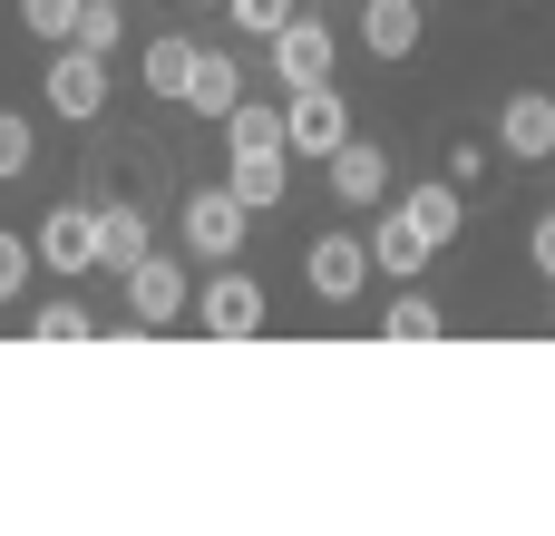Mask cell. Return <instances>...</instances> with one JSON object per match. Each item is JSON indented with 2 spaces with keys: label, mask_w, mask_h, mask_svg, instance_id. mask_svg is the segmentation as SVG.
<instances>
[{
  "label": "cell",
  "mask_w": 555,
  "mask_h": 536,
  "mask_svg": "<svg viewBox=\"0 0 555 536\" xmlns=\"http://www.w3.org/2000/svg\"><path fill=\"white\" fill-rule=\"evenodd\" d=\"M39 98H49L59 117H98V107H107V59H98V49H78V39H59V49H49Z\"/></svg>",
  "instance_id": "1"
},
{
  "label": "cell",
  "mask_w": 555,
  "mask_h": 536,
  "mask_svg": "<svg viewBox=\"0 0 555 536\" xmlns=\"http://www.w3.org/2000/svg\"><path fill=\"white\" fill-rule=\"evenodd\" d=\"M244 225H254V205H244L234 186H195V195H185V244H195L205 264L244 254Z\"/></svg>",
  "instance_id": "2"
},
{
  "label": "cell",
  "mask_w": 555,
  "mask_h": 536,
  "mask_svg": "<svg viewBox=\"0 0 555 536\" xmlns=\"http://www.w3.org/2000/svg\"><path fill=\"white\" fill-rule=\"evenodd\" d=\"M283 137H293V156H332V146L351 137L341 88H332V78H322V88H293V98H283Z\"/></svg>",
  "instance_id": "3"
},
{
  "label": "cell",
  "mask_w": 555,
  "mask_h": 536,
  "mask_svg": "<svg viewBox=\"0 0 555 536\" xmlns=\"http://www.w3.org/2000/svg\"><path fill=\"white\" fill-rule=\"evenodd\" d=\"M332 59H341V39H332L322 20H302V10H293V20L273 29V78H283V88H322V78H332Z\"/></svg>",
  "instance_id": "4"
},
{
  "label": "cell",
  "mask_w": 555,
  "mask_h": 536,
  "mask_svg": "<svg viewBox=\"0 0 555 536\" xmlns=\"http://www.w3.org/2000/svg\"><path fill=\"white\" fill-rule=\"evenodd\" d=\"M195 322H205L215 342H254V332H263V283H254V273H215L205 303H195Z\"/></svg>",
  "instance_id": "5"
},
{
  "label": "cell",
  "mask_w": 555,
  "mask_h": 536,
  "mask_svg": "<svg viewBox=\"0 0 555 536\" xmlns=\"http://www.w3.org/2000/svg\"><path fill=\"white\" fill-rule=\"evenodd\" d=\"M29 244H39V264H59V273H88V264H98V205H49Z\"/></svg>",
  "instance_id": "6"
},
{
  "label": "cell",
  "mask_w": 555,
  "mask_h": 536,
  "mask_svg": "<svg viewBox=\"0 0 555 536\" xmlns=\"http://www.w3.org/2000/svg\"><path fill=\"white\" fill-rule=\"evenodd\" d=\"M498 146H507L517 166L555 156V98H546V88H517V98L498 107Z\"/></svg>",
  "instance_id": "7"
},
{
  "label": "cell",
  "mask_w": 555,
  "mask_h": 536,
  "mask_svg": "<svg viewBox=\"0 0 555 536\" xmlns=\"http://www.w3.org/2000/svg\"><path fill=\"white\" fill-rule=\"evenodd\" d=\"M302 283H312L322 303H351V293L371 283V244H361V234H322L312 264H302Z\"/></svg>",
  "instance_id": "8"
},
{
  "label": "cell",
  "mask_w": 555,
  "mask_h": 536,
  "mask_svg": "<svg viewBox=\"0 0 555 536\" xmlns=\"http://www.w3.org/2000/svg\"><path fill=\"white\" fill-rule=\"evenodd\" d=\"M127 312H137V322H176V312H185V264H166V254L127 264Z\"/></svg>",
  "instance_id": "9"
},
{
  "label": "cell",
  "mask_w": 555,
  "mask_h": 536,
  "mask_svg": "<svg viewBox=\"0 0 555 536\" xmlns=\"http://www.w3.org/2000/svg\"><path fill=\"white\" fill-rule=\"evenodd\" d=\"M322 166H332V195H341V205H371V195L390 186V156H380L371 137H341V146H332Z\"/></svg>",
  "instance_id": "10"
},
{
  "label": "cell",
  "mask_w": 555,
  "mask_h": 536,
  "mask_svg": "<svg viewBox=\"0 0 555 536\" xmlns=\"http://www.w3.org/2000/svg\"><path fill=\"white\" fill-rule=\"evenodd\" d=\"M283 156H293V146H244V156L224 166V186H234L254 215H273V205H283V186H293V166H283Z\"/></svg>",
  "instance_id": "11"
},
{
  "label": "cell",
  "mask_w": 555,
  "mask_h": 536,
  "mask_svg": "<svg viewBox=\"0 0 555 536\" xmlns=\"http://www.w3.org/2000/svg\"><path fill=\"white\" fill-rule=\"evenodd\" d=\"M185 107H195V117H234V107H244V68H234L224 49H195V78H185Z\"/></svg>",
  "instance_id": "12"
},
{
  "label": "cell",
  "mask_w": 555,
  "mask_h": 536,
  "mask_svg": "<svg viewBox=\"0 0 555 536\" xmlns=\"http://www.w3.org/2000/svg\"><path fill=\"white\" fill-rule=\"evenodd\" d=\"M429 254H439V244L420 234V215H410V205L371 234V264H380V273H400V283H410V273H429Z\"/></svg>",
  "instance_id": "13"
},
{
  "label": "cell",
  "mask_w": 555,
  "mask_h": 536,
  "mask_svg": "<svg viewBox=\"0 0 555 536\" xmlns=\"http://www.w3.org/2000/svg\"><path fill=\"white\" fill-rule=\"evenodd\" d=\"M361 39H371V59H410L420 49V0H371L361 10Z\"/></svg>",
  "instance_id": "14"
},
{
  "label": "cell",
  "mask_w": 555,
  "mask_h": 536,
  "mask_svg": "<svg viewBox=\"0 0 555 536\" xmlns=\"http://www.w3.org/2000/svg\"><path fill=\"white\" fill-rule=\"evenodd\" d=\"M410 215H420V234H429V244L449 254V244H459V225H468V195H459V186L439 176V186H420V195H410Z\"/></svg>",
  "instance_id": "15"
},
{
  "label": "cell",
  "mask_w": 555,
  "mask_h": 536,
  "mask_svg": "<svg viewBox=\"0 0 555 536\" xmlns=\"http://www.w3.org/2000/svg\"><path fill=\"white\" fill-rule=\"evenodd\" d=\"M98 264H146V215L137 205H98Z\"/></svg>",
  "instance_id": "16"
},
{
  "label": "cell",
  "mask_w": 555,
  "mask_h": 536,
  "mask_svg": "<svg viewBox=\"0 0 555 536\" xmlns=\"http://www.w3.org/2000/svg\"><path fill=\"white\" fill-rule=\"evenodd\" d=\"M185 78H195V39H146V88L185 98Z\"/></svg>",
  "instance_id": "17"
},
{
  "label": "cell",
  "mask_w": 555,
  "mask_h": 536,
  "mask_svg": "<svg viewBox=\"0 0 555 536\" xmlns=\"http://www.w3.org/2000/svg\"><path fill=\"white\" fill-rule=\"evenodd\" d=\"M380 332H390V342H439V332H449V312H439L429 293H400V303L380 312Z\"/></svg>",
  "instance_id": "18"
},
{
  "label": "cell",
  "mask_w": 555,
  "mask_h": 536,
  "mask_svg": "<svg viewBox=\"0 0 555 536\" xmlns=\"http://www.w3.org/2000/svg\"><path fill=\"white\" fill-rule=\"evenodd\" d=\"M224 137H234V156H244V146H293V137H283V107H263V98H244V107L224 117Z\"/></svg>",
  "instance_id": "19"
},
{
  "label": "cell",
  "mask_w": 555,
  "mask_h": 536,
  "mask_svg": "<svg viewBox=\"0 0 555 536\" xmlns=\"http://www.w3.org/2000/svg\"><path fill=\"white\" fill-rule=\"evenodd\" d=\"M68 39H78V49H98V59H107V49H117V39H127V10H117V0H88V10H78V29H68Z\"/></svg>",
  "instance_id": "20"
},
{
  "label": "cell",
  "mask_w": 555,
  "mask_h": 536,
  "mask_svg": "<svg viewBox=\"0 0 555 536\" xmlns=\"http://www.w3.org/2000/svg\"><path fill=\"white\" fill-rule=\"evenodd\" d=\"M29 342H98V312H78V303H49V312L29 322Z\"/></svg>",
  "instance_id": "21"
},
{
  "label": "cell",
  "mask_w": 555,
  "mask_h": 536,
  "mask_svg": "<svg viewBox=\"0 0 555 536\" xmlns=\"http://www.w3.org/2000/svg\"><path fill=\"white\" fill-rule=\"evenodd\" d=\"M78 10H88V0H20V20H29V29L49 39V49H59L68 29H78Z\"/></svg>",
  "instance_id": "22"
},
{
  "label": "cell",
  "mask_w": 555,
  "mask_h": 536,
  "mask_svg": "<svg viewBox=\"0 0 555 536\" xmlns=\"http://www.w3.org/2000/svg\"><path fill=\"white\" fill-rule=\"evenodd\" d=\"M29 146H39V137H29V117H10V107H0V186H10V176H29Z\"/></svg>",
  "instance_id": "23"
},
{
  "label": "cell",
  "mask_w": 555,
  "mask_h": 536,
  "mask_svg": "<svg viewBox=\"0 0 555 536\" xmlns=\"http://www.w3.org/2000/svg\"><path fill=\"white\" fill-rule=\"evenodd\" d=\"M224 10H234V29H254V39H273V29H283V20H293L302 0H224Z\"/></svg>",
  "instance_id": "24"
},
{
  "label": "cell",
  "mask_w": 555,
  "mask_h": 536,
  "mask_svg": "<svg viewBox=\"0 0 555 536\" xmlns=\"http://www.w3.org/2000/svg\"><path fill=\"white\" fill-rule=\"evenodd\" d=\"M29 264H39V244H29V234H0V303H20Z\"/></svg>",
  "instance_id": "25"
},
{
  "label": "cell",
  "mask_w": 555,
  "mask_h": 536,
  "mask_svg": "<svg viewBox=\"0 0 555 536\" xmlns=\"http://www.w3.org/2000/svg\"><path fill=\"white\" fill-rule=\"evenodd\" d=\"M488 176V146H449V186H478Z\"/></svg>",
  "instance_id": "26"
},
{
  "label": "cell",
  "mask_w": 555,
  "mask_h": 536,
  "mask_svg": "<svg viewBox=\"0 0 555 536\" xmlns=\"http://www.w3.org/2000/svg\"><path fill=\"white\" fill-rule=\"evenodd\" d=\"M527 254H537V273H555V215H537V244Z\"/></svg>",
  "instance_id": "27"
}]
</instances>
